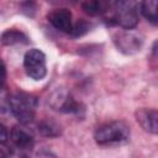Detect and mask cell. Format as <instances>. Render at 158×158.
<instances>
[{
	"mask_svg": "<svg viewBox=\"0 0 158 158\" xmlns=\"http://www.w3.org/2000/svg\"><path fill=\"white\" fill-rule=\"evenodd\" d=\"M52 101L56 104H53L52 106L58 110V111H62V112H79L80 111V104L77 102L69 94L67 93H58V96L57 98H52Z\"/></svg>",
	"mask_w": 158,
	"mask_h": 158,
	"instance_id": "obj_9",
	"label": "cell"
},
{
	"mask_svg": "<svg viewBox=\"0 0 158 158\" xmlns=\"http://www.w3.org/2000/svg\"><path fill=\"white\" fill-rule=\"evenodd\" d=\"M81 9L86 14L95 16V15H101L104 12H107V4L102 1H84L81 4Z\"/></svg>",
	"mask_w": 158,
	"mask_h": 158,
	"instance_id": "obj_13",
	"label": "cell"
},
{
	"mask_svg": "<svg viewBox=\"0 0 158 158\" xmlns=\"http://www.w3.org/2000/svg\"><path fill=\"white\" fill-rule=\"evenodd\" d=\"M130 128L122 121H111L99 126L94 133V138L99 144H115L127 141Z\"/></svg>",
	"mask_w": 158,
	"mask_h": 158,
	"instance_id": "obj_2",
	"label": "cell"
},
{
	"mask_svg": "<svg viewBox=\"0 0 158 158\" xmlns=\"http://www.w3.org/2000/svg\"><path fill=\"white\" fill-rule=\"evenodd\" d=\"M114 42L116 47L118 48V51L125 54H133L138 52L143 43L142 37L139 35H137L136 32L128 31V30L117 33L114 37Z\"/></svg>",
	"mask_w": 158,
	"mask_h": 158,
	"instance_id": "obj_5",
	"label": "cell"
},
{
	"mask_svg": "<svg viewBox=\"0 0 158 158\" xmlns=\"http://www.w3.org/2000/svg\"><path fill=\"white\" fill-rule=\"evenodd\" d=\"M37 158H54V157H52L49 153H40L37 156Z\"/></svg>",
	"mask_w": 158,
	"mask_h": 158,
	"instance_id": "obj_18",
	"label": "cell"
},
{
	"mask_svg": "<svg viewBox=\"0 0 158 158\" xmlns=\"http://www.w3.org/2000/svg\"><path fill=\"white\" fill-rule=\"evenodd\" d=\"M110 21L121 26L122 28L131 30L138 23V7L139 4L133 1H117L111 4Z\"/></svg>",
	"mask_w": 158,
	"mask_h": 158,
	"instance_id": "obj_3",
	"label": "cell"
},
{
	"mask_svg": "<svg viewBox=\"0 0 158 158\" xmlns=\"http://www.w3.org/2000/svg\"><path fill=\"white\" fill-rule=\"evenodd\" d=\"M48 21L52 23L53 27L62 32H72L73 21H72V12L65 7L54 9L47 15Z\"/></svg>",
	"mask_w": 158,
	"mask_h": 158,
	"instance_id": "obj_6",
	"label": "cell"
},
{
	"mask_svg": "<svg viewBox=\"0 0 158 158\" xmlns=\"http://www.w3.org/2000/svg\"><path fill=\"white\" fill-rule=\"evenodd\" d=\"M1 158H4V157H2V156H1Z\"/></svg>",
	"mask_w": 158,
	"mask_h": 158,
	"instance_id": "obj_19",
	"label": "cell"
},
{
	"mask_svg": "<svg viewBox=\"0 0 158 158\" xmlns=\"http://www.w3.org/2000/svg\"><path fill=\"white\" fill-rule=\"evenodd\" d=\"M38 131L42 136L46 137H58L62 133V128L59 123H57L54 120L44 118L38 123Z\"/></svg>",
	"mask_w": 158,
	"mask_h": 158,
	"instance_id": "obj_12",
	"label": "cell"
},
{
	"mask_svg": "<svg viewBox=\"0 0 158 158\" xmlns=\"http://www.w3.org/2000/svg\"><path fill=\"white\" fill-rule=\"evenodd\" d=\"M23 67L30 78L35 80L43 79L47 74L44 53L37 48H32L27 51L23 57Z\"/></svg>",
	"mask_w": 158,
	"mask_h": 158,
	"instance_id": "obj_4",
	"label": "cell"
},
{
	"mask_svg": "<svg viewBox=\"0 0 158 158\" xmlns=\"http://www.w3.org/2000/svg\"><path fill=\"white\" fill-rule=\"evenodd\" d=\"M10 136H11V141H12L14 146L17 148H21L23 151L31 149L33 143H35V138H33L32 132L23 126H15L11 130Z\"/></svg>",
	"mask_w": 158,
	"mask_h": 158,
	"instance_id": "obj_8",
	"label": "cell"
},
{
	"mask_svg": "<svg viewBox=\"0 0 158 158\" xmlns=\"http://www.w3.org/2000/svg\"><path fill=\"white\" fill-rule=\"evenodd\" d=\"M1 156L4 158H28V156L26 154V151H23L21 148H17V147L10 148L7 153H5L2 151L1 152Z\"/></svg>",
	"mask_w": 158,
	"mask_h": 158,
	"instance_id": "obj_15",
	"label": "cell"
},
{
	"mask_svg": "<svg viewBox=\"0 0 158 158\" xmlns=\"http://www.w3.org/2000/svg\"><path fill=\"white\" fill-rule=\"evenodd\" d=\"M1 143L4 144L5 142H6V139H7V133H6V128H5V126H1Z\"/></svg>",
	"mask_w": 158,
	"mask_h": 158,
	"instance_id": "obj_16",
	"label": "cell"
},
{
	"mask_svg": "<svg viewBox=\"0 0 158 158\" xmlns=\"http://www.w3.org/2000/svg\"><path fill=\"white\" fill-rule=\"evenodd\" d=\"M7 105L11 114L15 116V118L20 123L26 125V123H30L35 117L37 99L32 94L16 91L9 96Z\"/></svg>",
	"mask_w": 158,
	"mask_h": 158,
	"instance_id": "obj_1",
	"label": "cell"
},
{
	"mask_svg": "<svg viewBox=\"0 0 158 158\" xmlns=\"http://www.w3.org/2000/svg\"><path fill=\"white\" fill-rule=\"evenodd\" d=\"M90 28V23L86 22L85 20H78L74 25H73V28H72V35L73 36H81L84 33H86Z\"/></svg>",
	"mask_w": 158,
	"mask_h": 158,
	"instance_id": "obj_14",
	"label": "cell"
},
{
	"mask_svg": "<svg viewBox=\"0 0 158 158\" xmlns=\"http://www.w3.org/2000/svg\"><path fill=\"white\" fill-rule=\"evenodd\" d=\"M152 51H153V54L158 56V41L154 42V44H153V47H152Z\"/></svg>",
	"mask_w": 158,
	"mask_h": 158,
	"instance_id": "obj_17",
	"label": "cell"
},
{
	"mask_svg": "<svg viewBox=\"0 0 158 158\" xmlns=\"http://www.w3.org/2000/svg\"><path fill=\"white\" fill-rule=\"evenodd\" d=\"M136 120L144 131L158 135V110L141 109L136 112Z\"/></svg>",
	"mask_w": 158,
	"mask_h": 158,
	"instance_id": "obj_7",
	"label": "cell"
},
{
	"mask_svg": "<svg viewBox=\"0 0 158 158\" xmlns=\"http://www.w3.org/2000/svg\"><path fill=\"white\" fill-rule=\"evenodd\" d=\"M139 11L147 21L153 25H158V1L146 0L139 2Z\"/></svg>",
	"mask_w": 158,
	"mask_h": 158,
	"instance_id": "obj_10",
	"label": "cell"
},
{
	"mask_svg": "<svg viewBox=\"0 0 158 158\" xmlns=\"http://www.w3.org/2000/svg\"><path fill=\"white\" fill-rule=\"evenodd\" d=\"M1 42L5 46H11V44H17V43L26 44L28 43V38L25 33L17 30H6L1 35Z\"/></svg>",
	"mask_w": 158,
	"mask_h": 158,
	"instance_id": "obj_11",
	"label": "cell"
}]
</instances>
